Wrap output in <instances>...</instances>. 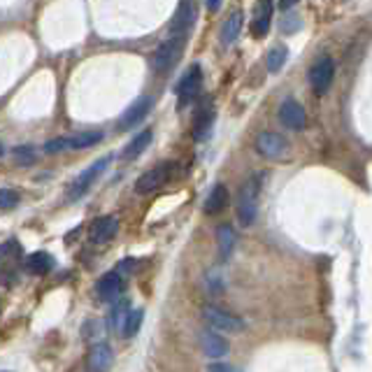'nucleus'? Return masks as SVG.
<instances>
[{
    "mask_svg": "<svg viewBox=\"0 0 372 372\" xmlns=\"http://www.w3.org/2000/svg\"><path fill=\"white\" fill-rule=\"evenodd\" d=\"M261 188H263V175H251L249 179L240 186V193H238V221L245 228H249L251 223L256 221Z\"/></svg>",
    "mask_w": 372,
    "mask_h": 372,
    "instance_id": "obj_1",
    "label": "nucleus"
},
{
    "mask_svg": "<svg viewBox=\"0 0 372 372\" xmlns=\"http://www.w3.org/2000/svg\"><path fill=\"white\" fill-rule=\"evenodd\" d=\"M184 47H186L184 35H173L170 40H165L151 56L153 70H156V73H168V70H173L177 63H179L182 54H184Z\"/></svg>",
    "mask_w": 372,
    "mask_h": 372,
    "instance_id": "obj_2",
    "label": "nucleus"
},
{
    "mask_svg": "<svg viewBox=\"0 0 372 372\" xmlns=\"http://www.w3.org/2000/svg\"><path fill=\"white\" fill-rule=\"evenodd\" d=\"M110 161H112V156H103V158H98L96 163L91 165V168H86L84 173H82L77 179L73 182V186L68 188V200L70 203H75V200H79L84 193L91 188L93 184H96V179L100 175L108 170V165H110Z\"/></svg>",
    "mask_w": 372,
    "mask_h": 372,
    "instance_id": "obj_3",
    "label": "nucleus"
},
{
    "mask_svg": "<svg viewBox=\"0 0 372 372\" xmlns=\"http://www.w3.org/2000/svg\"><path fill=\"white\" fill-rule=\"evenodd\" d=\"M203 317L214 330H223V333H242V330H245V321H242L240 317L230 314V312H223L219 307H205Z\"/></svg>",
    "mask_w": 372,
    "mask_h": 372,
    "instance_id": "obj_4",
    "label": "nucleus"
},
{
    "mask_svg": "<svg viewBox=\"0 0 372 372\" xmlns=\"http://www.w3.org/2000/svg\"><path fill=\"white\" fill-rule=\"evenodd\" d=\"M333 77H335V63L328 56L319 58L314 66L310 68V84L314 88L317 96H323L328 91L330 84H333Z\"/></svg>",
    "mask_w": 372,
    "mask_h": 372,
    "instance_id": "obj_5",
    "label": "nucleus"
},
{
    "mask_svg": "<svg viewBox=\"0 0 372 372\" xmlns=\"http://www.w3.org/2000/svg\"><path fill=\"white\" fill-rule=\"evenodd\" d=\"M200 86H203V70H200L198 63H193L191 68L182 75V79L177 82V96H179V105H186L191 98L198 96Z\"/></svg>",
    "mask_w": 372,
    "mask_h": 372,
    "instance_id": "obj_6",
    "label": "nucleus"
},
{
    "mask_svg": "<svg viewBox=\"0 0 372 372\" xmlns=\"http://www.w3.org/2000/svg\"><path fill=\"white\" fill-rule=\"evenodd\" d=\"M196 19H198V3L196 0H182L173 21H170V31L175 35H186L193 28Z\"/></svg>",
    "mask_w": 372,
    "mask_h": 372,
    "instance_id": "obj_7",
    "label": "nucleus"
},
{
    "mask_svg": "<svg viewBox=\"0 0 372 372\" xmlns=\"http://www.w3.org/2000/svg\"><path fill=\"white\" fill-rule=\"evenodd\" d=\"M288 140L280 133H261L256 138V151L265 158H282L288 153Z\"/></svg>",
    "mask_w": 372,
    "mask_h": 372,
    "instance_id": "obj_8",
    "label": "nucleus"
},
{
    "mask_svg": "<svg viewBox=\"0 0 372 372\" xmlns=\"http://www.w3.org/2000/svg\"><path fill=\"white\" fill-rule=\"evenodd\" d=\"M173 168H175L173 163H163V165L151 168L149 173H145L138 182H135V191H138V193H151V191H156V188H161L165 182L170 179Z\"/></svg>",
    "mask_w": 372,
    "mask_h": 372,
    "instance_id": "obj_9",
    "label": "nucleus"
},
{
    "mask_svg": "<svg viewBox=\"0 0 372 372\" xmlns=\"http://www.w3.org/2000/svg\"><path fill=\"white\" fill-rule=\"evenodd\" d=\"M114 363V351L105 342H96L86 354V368L88 372H108Z\"/></svg>",
    "mask_w": 372,
    "mask_h": 372,
    "instance_id": "obj_10",
    "label": "nucleus"
},
{
    "mask_svg": "<svg viewBox=\"0 0 372 372\" xmlns=\"http://www.w3.org/2000/svg\"><path fill=\"white\" fill-rule=\"evenodd\" d=\"M280 121L284 123L286 128H291V131H303V128L307 126L305 108L293 98L284 100V103H282V108H280Z\"/></svg>",
    "mask_w": 372,
    "mask_h": 372,
    "instance_id": "obj_11",
    "label": "nucleus"
},
{
    "mask_svg": "<svg viewBox=\"0 0 372 372\" xmlns=\"http://www.w3.org/2000/svg\"><path fill=\"white\" fill-rule=\"evenodd\" d=\"M119 233V221L114 216H98L96 221L88 226V240L93 245H105V242L114 240V235Z\"/></svg>",
    "mask_w": 372,
    "mask_h": 372,
    "instance_id": "obj_12",
    "label": "nucleus"
},
{
    "mask_svg": "<svg viewBox=\"0 0 372 372\" xmlns=\"http://www.w3.org/2000/svg\"><path fill=\"white\" fill-rule=\"evenodd\" d=\"M153 108V98L151 96H142L138 98L135 103L123 112V116L119 119V131H128V128L138 126L140 121L145 119L147 114H149V110Z\"/></svg>",
    "mask_w": 372,
    "mask_h": 372,
    "instance_id": "obj_13",
    "label": "nucleus"
},
{
    "mask_svg": "<svg viewBox=\"0 0 372 372\" xmlns=\"http://www.w3.org/2000/svg\"><path fill=\"white\" fill-rule=\"evenodd\" d=\"M270 23H273V0H258L256 8H253V19H251L253 38L268 35Z\"/></svg>",
    "mask_w": 372,
    "mask_h": 372,
    "instance_id": "obj_14",
    "label": "nucleus"
},
{
    "mask_svg": "<svg viewBox=\"0 0 372 372\" xmlns=\"http://www.w3.org/2000/svg\"><path fill=\"white\" fill-rule=\"evenodd\" d=\"M200 349L205 351L208 358H223L230 351V345L226 338H221L214 330H205V333H200Z\"/></svg>",
    "mask_w": 372,
    "mask_h": 372,
    "instance_id": "obj_15",
    "label": "nucleus"
},
{
    "mask_svg": "<svg viewBox=\"0 0 372 372\" xmlns=\"http://www.w3.org/2000/svg\"><path fill=\"white\" fill-rule=\"evenodd\" d=\"M96 291H98V298H100V300H105V303H112V300H116V298L121 296V291H123V280H121V275H119V273H108V275H103V277L98 280Z\"/></svg>",
    "mask_w": 372,
    "mask_h": 372,
    "instance_id": "obj_16",
    "label": "nucleus"
},
{
    "mask_svg": "<svg viewBox=\"0 0 372 372\" xmlns=\"http://www.w3.org/2000/svg\"><path fill=\"white\" fill-rule=\"evenodd\" d=\"M151 138H153V133H151V131H142L140 135H135L131 142L126 145V149H123V153H121L123 161H135V158H138L140 153H145L147 147L151 145Z\"/></svg>",
    "mask_w": 372,
    "mask_h": 372,
    "instance_id": "obj_17",
    "label": "nucleus"
},
{
    "mask_svg": "<svg viewBox=\"0 0 372 372\" xmlns=\"http://www.w3.org/2000/svg\"><path fill=\"white\" fill-rule=\"evenodd\" d=\"M228 208V188L223 184H216L214 188L210 191L208 200H205V212L208 214H219Z\"/></svg>",
    "mask_w": 372,
    "mask_h": 372,
    "instance_id": "obj_18",
    "label": "nucleus"
},
{
    "mask_svg": "<svg viewBox=\"0 0 372 372\" xmlns=\"http://www.w3.org/2000/svg\"><path fill=\"white\" fill-rule=\"evenodd\" d=\"M26 268H28V273H33V275H47V273H51V268H54V258H51L47 251H35L26 258Z\"/></svg>",
    "mask_w": 372,
    "mask_h": 372,
    "instance_id": "obj_19",
    "label": "nucleus"
},
{
    "mask_svg": "<svg viewBox=\"0 0 372 372\" xmlns=\"http://www.w3.org/2000/svg\"><path fill=\"white\" fill-rule=\"evenodd\" d=\"M240 31H242V12H233L221 26V42L230 47L240 38Z\"/></svg>",
    "mask_w": 372,
    "mask_h": 372,
    "instance_id": "obj_20",
    "label": "nucleus"
},
{
    "mask_svg": "<svg viewBox=\"0 0 372 372\" xmlns=\"http://www.w3.org/2000/svg\"><path fill=\"white\" fill-rule=\"evenodd\" d=\"M100 140H103V133L91 131V133L73 135V138H63V142H66V149H88V147L98 145Z\"/></svg>",
    "mask_w": 372,
    "mask_h": 372,
    "instance_id": "obj_21",
    "label": "nucleus"
},
{
    "mask_svg": "<svg viewBox=\"0 0 372 372\" xmlns=\"http://www.w3.org/2000/svg\"><path fill=\"white\" fill-rule=\"evenodd\" d=\"M216 240H219V258L221 261H228L230 253L235 249V230L230 226H219Z\"/></svg>",
    "mask_w": 372,
    "mask_h": 372,
    "instance_id": "obj_22",
    "label": "nucleus"
},
{
    "mask_svg": "<svg viewBox=\"0 0 372 372\" xmlns=\"http://www.w3.org/2000/svg\"><path fill=\"white\" fill-rule=\"evenodd\" d=\"M286 58H288V49L282 45H277L268 51V56H265V66H268L270 73H280V70L284 68Z\"/></svg>",
    "mask_w": 372,
    "mask_h": 372,
    "instance_id": "obj_23",
    "label": "nucleus"
},
{
    "mask_svg": "<svg viewBox=\"0 0 372 372\" xmlns=\"http://www.w3.org/2000/svg\"><path fill=\"white\" fill-rule=\"evenodd\" d=\"M212 121H214V110L212 108H205L200 110L198 119H196V126H193V135H196V140H205L212 128Z\"/></svg>",
    "mask_w": 372,
    "mask_h": 372,
    "instance_id": "obj_24",
    "label": "nucleus"
},
{
    "mask_svg": "<svg viewBox=\"0 0 372 372\" xmlns=\"http://www.w3.org/2000/svg\"><path fill=\"white\" fill-rule=\"evenodd\" d=\"M142 319H145V312H142V310L128 312L126 321H123V328H121L123 338H135V335H138V330H140V326H142Z\"/></svg>",
    "mask_w": 372,
    "mask_h": 372,
    "instance_id": "obj_25",
    "label": "nucleus"
},
{
    "mask_svg": "<svg viewBox=\"0 0 372 372\" xmlns=\"http://www.w3.org/2000/svg\"><path fill=\"white\" fill-rule=\"evenodd\" d=\"M128 312H131V300H116L114 307H112V328L114 330H121L123 328V321H126V317H128Z\"/></svg>",
    "mask_w": 372,
    "mask_h": 372,
    "instance_id": "obj_26",
    "label": "nucleus"
},
{
    "mask_svg": "<svg viewBox=\"0 0 372 372\" xmlns=\"http://www.w3.org/2000/svg\"><path fill=\"white\" fill-rule=\"evenodd\" d=\"M12 158H14L16 165H33L35 161H38V156H35V149L28 145H21V147H14V151H12Z\"/></svg>",
    "mask_w": 372,
    "mask_h": 372,
    "instance_id": "obj_27",
    "label": "nucleus"
},
{
    "mask_svg": "<svg viewBox=\"0 0 372 372\" xmlns=\"http://www.w3.org/2000/svg\"><path fill=\"white\" fill-rule=\"evenodd\" d=\"M19 203V193L12 188H0V210H12Z\"/></svg>",
    "mask_w": 372,
    "mask_h": 372,
    "instance_id": "obj_28",
    "label": "nucleus"
},
{
    "mask_svg": "<svg viewBox=\"0 0 372 372\" xmlns=\"http://www.w3.org/2000/svg\"><path fill=\"white\" fill-rule=\"evenodd\" d=\"M208 372H240L235 365H230V363H212Z\"/></svg>",
    "mask_w": 372,
    "mask_h": 372,
    "instance_id": "obj_29",
    "label": "nucleus"
},
{
    "mask_svg": "<svg viewBox=\"0 0 372 372\" xmlns=\"http://www.w3.org/2000/svg\"><path fill=\"white\" fill-rule=\"evenodd\" d=\"M10 247H12V242H5V245H0V261H3V258L8 256Z\"/></svg>",
    "mask_w": 372,
    "mask_h": 372,
    "instance_id": "obj_30",
    "label": "nucleus"
},
{
    "mask_svg": "<svg viewBox=\"0 0 372 372\" xmlns=\"http://www.w3.org/2000/svg\"><path fill=\"white\" fill-rule=\"evenodd\" d=\"M296 3H298V0H280V8H282V10H291Z\"/></svg>",
    "mask_w": 372,
    "mask_h": 372,
    "instance_id": "obj_31",
    "label": "nucleus"
},
{
    "mask_svg": "<svg viewBox=\"0 0 372 372\" xmlns=\"http://www.w3.org/2000/svg\"><path fill=\"white\" fill-rule=\"evenodd\" d=\"M219 5H221V0H208V10L210 12H216V10H219Z\"/></svg>",
    "mask_w": 372,
    "mask_h": 372,
    "instance_id": "obj_32",
    "label": "nucleus"
},
{
    "mask_svg": "<svg viewBox=\"0 0 372 372\" xmlns=\"http://www.w3.org/2000/svg\"><path fill=\"white\" fill-rule=\"evenodd\" d=\"M3 153H5V149H3V145H0V156H3Z\"/></svg>",
    "mask_w": 372,
    "mask_h": 372,
    "instance_id": "obj_33",
    "label": "nucleus"
}]
</instances>
